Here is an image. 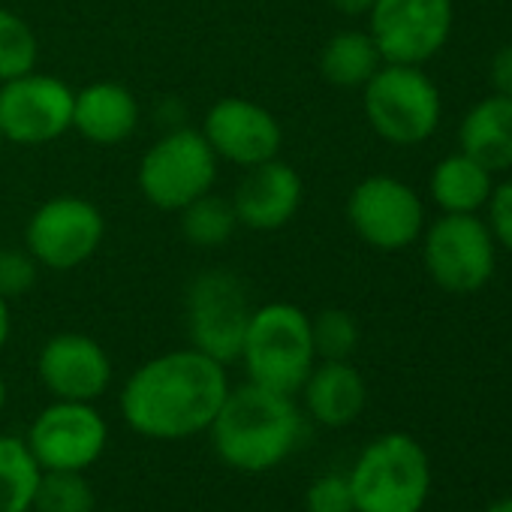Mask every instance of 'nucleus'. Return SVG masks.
<instances>
[{
	"label": "nucleus",
	"mask_w": 512,
	"mask_h": 512,
	"mask_svg": "<svg viewBox=\"0 0 512 512\" xmlns=\"http://www.w3.org/2000/svg\"><path fill=\"white\" fill-rule=\"evenodd\" d=\"M422 260L440 290L470 296L494 275L497 241L476 214H443L425 229Z\"/></svg>",
	"instance_id": "obj_8"
},
{
	"label": "nucleus",
	"mask_w": 512,
	"mask_h": 512,
	"mask_svg": "<svg viewBox=\"0 0 512 512\" xmlns=\"http://www.w3.org/2000/svg\"><path fill=\"white\" fill-rule=\"evenodd\" d=\"M485 512H512V497H500V500H494Z\"/></svg>",
	"instance_id": "obj_33"
},
{
	"label": "nucleus",
	"mask_w": 512,
	"mask_h": 512,
	"mask_svg": "<svg viewBox=\"0 0 512 512\" xmlns=\"http://www.w3.org/2000/svg\"><path fill=\"white\" fill-rule=\"evenodd\" d=\"M488 82L494 88V94L512 97V43L500 46L488 64Z\"/></svg>",
	"instance_id": "obj_30"
},
{
	"label": "nucleus",
	"mask_w": 512,
	"mask_h": 512,
	"mask_svg": "<svg viewBox=\"0 0 512 512\" xmlns=\"http://www.w3.org/2000/svg\"><path fill=\"white\" fill-rule=\"evenodd\" d=\"M383 64L368 31H341L320 52V73L335 88H365Z\"/></svg>",
	"instance_id": "obj_21"
},
{
	"label": "nucleus",
	"mask_w": 512,
	"mask_h": 512,
	"mask_svg": "<svg viewBox=\"0 0 512 512\" xmlns=\"http://www.w3.org/2000/svg\"><path fill=\"white\" fill-rule=\"evenodd\" d=\"M311 335L317 362H344L359 347V323L344 308H326L317 317H311Z\"/></svg>",
	"instance_id": "obj_26"
},
{
	"label": "nucleus",
	"mask_w": 512,
	"mask_h": 512,
	"mask_svg": "<svg viewBox=\"0 0 512 512\" xmlns=\"http://www.w3.org/2000/svg\"><path fill=\"white\" fill-rule=\"evenodd\" d=\"M25 443L43 470H88L106 452L109 425L88 401H52L31 422Z\"/></svg>",
	"instance_id": "obj_13"
},
{
	"label": "nucleus",
	"mask_w": 512,
	"mask_h": 512,
	"mask_svg": "<svg viewBox=\"0 0 512 512\" xmlns=\"http://www.w3.org/2000/svg\"><path fill=\"white\" fill-rule=\"evenodd\" d=\"M305 512H356L350 479L341 473L314 479L305 491Z\"/></svg>",
	"instance_id": "obj_28"
},
{
	"label": "nucleus",
	"mask_w": 512,
	"mask_h": 512,
	"mask_svg": "<svg viewBox=\"0 0 512 512\" xmlns=\"http://www.w3.org/2000/svg\"><path fill=\"white\" fill-rule=\"evenodd\" d=\"M302 404L308 416L326 428H347L356 422L368 401L365 377L359 374L350 359L344 362H317L308 374V380L299 389Z\"/></svg>",
	"instance_id": "obj_18"
},
{
	"label": "nucleus",
	"mask_w": 512,
	"mask_h": 512,
	"mask_svg": "<svg viewBox=\"0 0 512 512\" xmlns=\"http://www.w3.org/2000/svg\"><path fill=\"white\" fill-rule=\"evenodd\" d=\"M347 220L368 247L398 253L422 235L425 208L419 193L401 178L371 175L350 190Z\"/></svg>",
	"instance_id": "obj_12"
},
{
	"label": "nucleus",
	"mask_w": 512,
	"mask_h": 512,
	"mask_svg": "<svg viewBox=\"0 0 512 512\" xmlns=\"http://www.w3.org/2000/svg\"><path fill=\"white\" fill-rule=\"evenodd\" d=\"M229 392L226 365L184 347L142 362L121 389V416L139 437L187 440L205 434Z\"/></svg>",
	"instance_id": "obj_1"
},
{
	"label": "nucleus",
	"mask_w": 512,
	"mask_h": 512,
	"mask_svg": "<svg viewBox=\"0 0 512 512\" xmlns=\"http://www.w3.org/2000/svg\"><path fill=\"white\" fill-rule=\"evenodd\" d=\"M40 473L25 437L0 434V512H34Z\"/></svg>",
	"instance_id": "obj_22"
},
{
	"label": "nucleus",
	"mask_w": 512,
	"mask_h": 512,
	"mask_svg": "<svg viewBox=\"0 0 512 512\" xmlns=\"http://www.w3.org/2000/svg\"><path fill=\"white\" fill-rule=\"evenodd\" d=\"M40 43L34 28L13 10L0 7V85L37 70Z\"/></svg>",
	"instance_id": "obj_25"
},
{
	"label": "nucleus",
	"mask_w": 512,
	"mask_h": 512,
	"mask_svg": "<svg viewBox=\"0 0 512 512\" xmlns=\"http://www.w3.org/2000/svg\"><path fill=\"white\" fill-rule=\"evenodd\" d=\"M494 172H488L482 163H476L473 157H467L464 151L443 157L434 169H431V199L443 208V214H476L479 208H485L494 181Z\"/></svg>",
	"instance_id": "obj_20"
},
{
	"label": "nucleus",
	"mask_w": 512,
	"mask_h": 512,
	"mask_svg": "<svg viewBox=\"0 0 512 512\" xmlns=\"http://www.w3.org/2000/svg\"><path fill=\"white\" fill-rule=\"evenodd\" d=\"M199 133L211 145L220 163L238 169L260 166L281 157L284 130L281 121L256 100L247 97H220L208 106Z\"/></svg>",
	"instance_id": "obj_14"
},
{
	"label": "nucleus",
	"mask_w": 512,
	"mask_h": 512,
	"mask_svg": "<svg viewBox=\"0 0 512 512\" xmlns=\"http://www.w3.org/2000/svg\"><path fill=\"white\" fill-rule=\"evenodd\" d=\"M458 145L488 172L512 169V97L479 100L458 127Z\"/></svg>",
	"instance_id": "obj_19"
},
{
	"label": "nucleus",
	"mask_w": 512,
	"mask_h": 512,
	"mask_svg": "<svg viewBox=\"0 0 512 512\" xmlns=\"http://www.w3.org/2000/svg\"><path fill=\"white\" fill-rule=\"evenodd\" d=\"M4 407H7V380L0 374V413H4Z\"/></svg>",
	"instance_id": "obj_34"
},
{
	"label": "nucleus",
	"mask_w": 512,
	"mask_h": 512,
	"mask_svg": "<svg viewBox=\"0 0 512 512\" xmlns=\"http://www.w3.org/2000/svg\"><path fill=\"white\" fill-rule=\"evenodd\" d=\"M488 229L500 247L512 253V181H503L488 196Z\"/></svg>",
	"instance_id": "obj_29"
},
{
	"label": "nucleus",
	"mask_w": 512,
	"mask_h": 512,
	"mask_svg": "<svg viewBox=\"0 0 512 512\" xmlns=\"http://www.w3.org/2000/svg\"><path fill=\"white\" fill-rule=\"evenodd\" d=\"M305 181L287 160L275 157L260 166L244 169L229 202L235 208L238 226L250 232H278L302 208Z\"/></svg>",
	"instance_id": "obj_16"
},
{
	"label": "nucleus",
	"mask_w": 512,
	"mask_h": 512,
	"mask_svg": "<svg viewBox=\"0 0 512 512\" xmlns=\"http://www.w3.org/2000/svg\"><path fill=\"white\" fill-rule=\"evenodd\" d=\"M305 416L296 395L256 383L229 386L211 428L217 458L241 473H266L284 464L302 443Z\"/></svg>",
	"instance_id": "obj_2"
},
{
	"label": "nucleus",
	"mask_w": 512,
	"mask_h": 512,
	"mask_svg": "<svg viewBox=\"0 0 512 512\" xmlns=\"http://www.w3.org/2000/svg\"><path fill=\"white\" fill-rule=\"evenodd\" d=\"M142 109L130 88L118 82H91L76 91L73 103V130L100 148L127 142L139 127Z\"/></svg>",
	"instance_id": "obj_17"
},
{
	"label": "nucleus",
	"mask_w": 512,
	"mask_h": 512,
	"mask_svg": "<svg viewBox=\"0 0 512 512\" xmlns=\"http://www.w3.org/2000/svg\"><path fill=\"white\" fill-rule=\"evenodd\" d=\"M34 512H97V494L85 470H43Z\"/></svg>",
	"instance_id": "obj_24"
},
{
	"label": "nucleus",
	"mask_w": 512,
	"mask_h": 512,
	"mask_svg": "<svg viewBox=\"0 0 512 512\" xmlns=\"http://www.w3.org/2000/svg\"><path fill=\"white\" fill-rule=\"evenodd\" d=\"M106 512H118V509H106Z\"/></svg>",
	"instance_id": "obj_36"
},
{
	"label": "nucleus",
	"mask_w": 512,
	"mask_h": 512,
	"mask_svg": "<svg viewBox=\"0 0 512 512\" xmlns=\"http://www.w3.org/2000/svg\"><path fill=\"white\" fill-rule=\"evenodd\" d=\"M238 362L247 380L284 395H299L317 365L311 317L293 302H269L253 308Z\"/></svg>",
	"instance_id": "obj_3"
},
{
	"label": "nucleus",
	"mask_w": 512,
	"mask_h": 512,
	"mask_svg": "<svg viewBox=\"0 0 512 512\" xmlns=\"http://www.w3.org/2000/svg\"><path fill=\"white\" fill-rule=\"evenodd\" d=\"M40 266L28 250H0V296L19 299L37 287Z\"/></svg>",
	"instance_id": "obj_27"
},
{
	"label": "nucleus",
	"mask_w": 512,
	"mask_h": 512,
	"mask_svg": "<svg viewBox=\"0 0 512 512\" xmlns=\"http://www.w3.org/2000/svg\"><path fill=\"white\" fill-rule=\"evenodd\" d=\"M452 0H377L368 34L386 64H428L452 34Z\"/></svg>",
	"instance_id": "obj_11"
},
{
	"label": "nucleus",
	"mask_w": 512,
	"mask_h": 512,
	"mask_svg": "<svg viewBox=\"0 0 512 512\" xmlns=\"http://www.w3.org/2000/svg\"><path fill=\"white\" fill-rule=\"evenodd\" d=\"M347 479L356 512H422L431 491V461L416 437L392 431L359 452Z\"/></svg>",
	"instance_id": "obj_4"
},
{
	"label": "nucleus",
	"mask_w": 512,
	"mask_h": 512,
	"mask_svg": "<svg viewBox=\"0 0 512 512\" xmlns=\"http://www.w3.org/2000/svg\"><path fill=\"white\" fill-rule=\"evenodd\" d=\"M253 305L238 275L211 269L196 275L184 293V329L193 350L211 356L220 365H232L241 356Z\"/></svg>",
	"instance_id": "obj_7"
},
{
	"label": "nucleus",
	"mask_w": 512,
	"mask_h": 512,
	"mask_svg": "<svg viewBox=\"0 0 512 512\" xmlns=\"http://www.w3.org/2000/svg\"><path fill=\"white\" fill-rule=\"evenodd\" d=\"M178 223H181V235L187 244L193 247H202V250H214V247H223L235 229H238V217H235V208L229 202V196H217L214 190L193 199L187 208L178 211Z\"/></svg>",
	"instance_id": "obj_23"
},
{
	"label": "nucleus",
	"mask_w": 512,
	"mask_h": 512,
	"mask_svg": "<svg viewBox=\"0 0 512 512\" xmlns=\"http://www.w3.org/2000/svg\"><path fill=\"white\" fill-rule=\"evenodd\" d=\"M220 160L193 127H172L139 160L136 184L157 211H181L217 184Z\"/></svg>",
	"instance_id": "obj_6"
},
{
	"label": "nucleus",
	"mask_w": 512,
	"mask_h": 512,
	"mask_svg": "<svg viewBox=\"0 0 512 512\" xmlns=\"http://www.w3.org/2000/svg\"><path fill=\"white\" fill-rule=\"evenodd\" d=\"M362 106L371 130L398 148L422 145L440 124V91L413 64H383L362 88Z\"/></svg>",
	"instance_id": "obj_5"
},
{
	"label": "nucleus",
	"mask_w": 512,
	"mask_h": 512,
	"mask_svg": "<svg viewBox=\"0 0 512 512\" xmlns=\"http://www.w3.org/2000/svg\"><path fill=\"white\" fill-rule=\"evenodd\" d=\"M106 238L103 211L76 193H61L37 205L25 226V250L49 272L85 266Z\"/></svg>",
	"instance_id": "obj_9"
},
{
	"label": "nucleus",
	"mask_w": 512,
	"mask_h": 512,
	"mask_svg": "<svg viewBox=\"0 0 512 512\" xmlns=\"http://www.w3.org/2000/svg\"><path fill=\"white\" fill-rule=\"evenodd\" d=\"M37 377L55 401H88L106 395L115 368L100 341L82 332L52 335L37 356Z\"/></svg>",
	"instance_id": "obj_15"
},
{
	"label": "nucleus",
	"mask_w": 512,
	"mask_h": 512,
	"mask_svg": "<svg viewBox=\"0 0 512 512\" xmlns=\"http://www.w3.org/2000/svg\"><path fill=\"white\" fill-rule=\"evenodd\" d=\"M4 145H7V142H4V136H0V157H4Z\"/></svg>",
	"instance_id": "obj_35"
},
{
	"label": "nucleus",
	"mask_w": 512,
	"mask_h": 512,
	"mask_svg": "<svg viewBox=\"0 0 512 512\" xmlns=\"http://www.w3.org/2000/svg\"><path fill=\"white\" fill-rule=\"evenodd\" d=\"M10 332H13V314H10V299L0 296V350L7 347L10 341Z\"/></svg>",
	"instance_id": "obj_32"
},
{
	"label": "nucleus",
	"mask_w": 512,
	"mask_h": 512,
	"mask_svg": "<svg viewBox=\"0 0 512 512\" xmlns=\"http://www.w3.org/2000/svg\"><path fill=\"white\" fill-rule=\"evenodd\" d=\"M76 91L49 73H25L0 85V136L13 145H49L73 130Z\"/></svg>",
	"instance_id": "obj_10"
},
{
	"label": "nucleus",
	"mask_w": 512,
	"mask_h": 512,
	"mask_svg": "<svg viewBox=\"0 0 512 512\" xmlns=\"http://www.w3.org/2000/svg\"><path fill=\"white\" fill-rule=\"evenodd\" d=\"M332 10H338L341 16H350V19H359V16H368L371 7L377 0H329Z\"/></svg>",
	"instance_id": "obj_31"
}]
</instances>
